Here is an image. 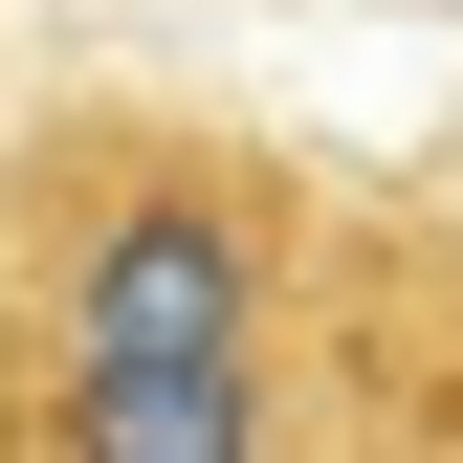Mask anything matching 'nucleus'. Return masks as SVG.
<instances>
[{"label": "nucleus", "mask_w": 463, "mask_h": 463, "mask_svg": "<svg viewBox=\"0 0 463 463\" xmlns=\"http://www.w3.org/2000/svg\"><path fill=\"white\" fill-rule=\"evenodd\" d=\"M331 441H463V243L354 221V309H331Z\"/></svg>", "instance_id": "nucleus-2"}, {"label": "nucleus", "mask_w": 463, "mask_h": 463, "mask_svg": "<svg viewBox=\"0 0 463 463\" xmlns=\"http://www.w3.org/2000/svg\"><path fill=\"white\" fill-rule=\"evenodd\" d=\"M354 199L177 89H44L0 133V354L23 463H265L331 441Z\"/></svg>", "instance_id": "nucleus-1"}, {"label": "nucleus", "mask_w": 463, "mask_h": 463, "mask_svg": "<svg viewBox=\"0 0 463 463\" xmlns=\"http://www.w3.org/2000/svg\"><path fill=\"white\" fill-rule=\"evenodd\" d=\"M0 463H23V354H0Z\"/></svg>", "instance_id": "nucleus-3"}]
</instances>
